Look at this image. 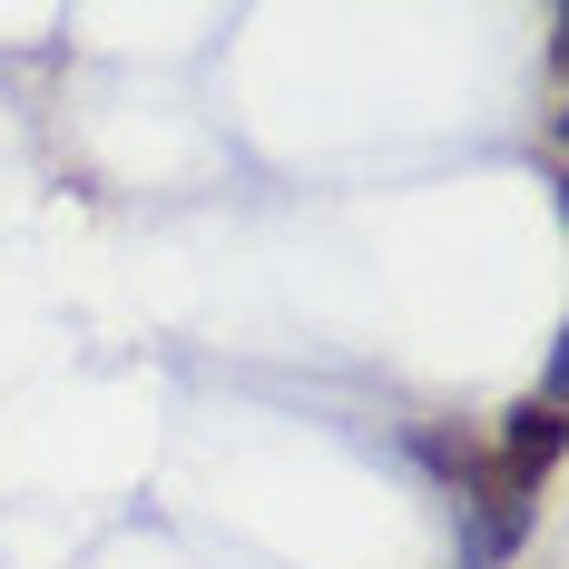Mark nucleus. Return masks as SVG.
Segmentation results:
<instances>
[{"instance_id":"1","label":"nucleus","mask_w":569,"mask_h":569,"mask_svg":"<svg viewBox=\"0 0 569 569\" xmlns=\"http://www.w3.org/2000/svg\"><path fill=\"white\" fill-rule=\"evenodd\" d=\"M550 461H560V402H520L511 422H501V471H511V491H540Z\"/></svg>"}]
</instances>
